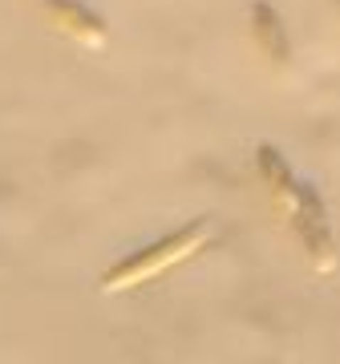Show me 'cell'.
Instances as JSON below:
<instances>
[{"label": "cell", "mask_w": 340, "mask_h": 364, "mask_svg": "<svg viewBox=\"0 0 340 364\" xmlns=\"http://www.w3.org/2000/svg\"><path fill=\"white\" fill-rule=\"evenodd\" d=\"M260 170L267 174V186H272L275 195H292V198H296V178H292V166L275 154L272 146H260Z\"/></svg>", "instance_id": "5"}, {"label": "cell", "mask_w": 340, "mask_h": 364, "mask_svg": "<svg viewBox=\"0 0 340 364\" xmlns=\"http://www.w3.org/2000/svg\"><path fill=\"white\" fill-rule=\"evenodd\" d=\"M45 13L53 16L57 28H65V37L81 41V45H90V49H102L105 37H110L105 21L93 13V9H85L81 0H45Z\"/></svg>", "instance_id": "3"}, {"label": "cell", "mask_w": 340, "mask_h": 364, "mask_svg": "<svg viewBox=\"0 0 340 364\" xmlns=\"http://www.w3.org/2000/svg\"><path fill=\"white\" fill-rule=\"evenodd\" d=\"M203 235H207V219L191 223V227H183V231H174L170 239H162V243H154V247L138 251L134 259L118 263L114 272L102 279L105 291H118V287H130V284H142V279H150V275H158L162 267H170V263H179L186 255V251H195L198 243H203Z\"/></svg>", "instance_id": "1"}, {"label": "cell", "mask_w": 340, "mask_h": 364, "mask_svg": "<svg viewBox=\"0 0 340 364\" xmlns=\"http://www.w3.org/2000/svg\"><path fill=\"white\" fill-rule=\"evenodd\" d=\"M251 25H255L260 49L272 57L275 65H288V57H292L288 33H284V21H280V13H275L267 0H255V4H251Z\"/></svg>", "instance_id": "4"}, {"label": "cell", "mask_w": 340, "mask_h": 364, "mask_svg": "<svg viewBox=\"0 0 340 364\" xmlns=\"http://www.w3.org/2000/svg\"><path fill=\"white\" fill-rule=\"evenodd\" d=\"M296 231L300 239L308 243L316 267H332V231H328V215H324V203L316 195L308 182H296Z\"/></svg>", "instance_id": "2"}]
</instances>
